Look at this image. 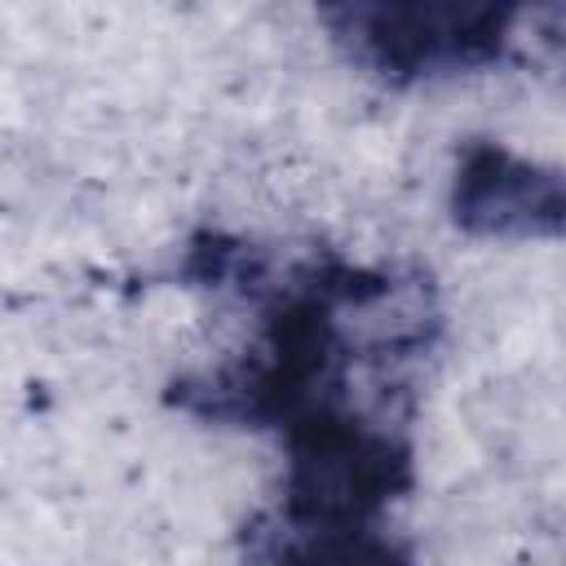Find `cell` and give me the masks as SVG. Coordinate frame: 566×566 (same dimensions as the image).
<instances>
[{"mask_svg":"<svg viewBox=\"0 0 566 566\" xmlns=\"http://www.w3.org/2000/svg\"><path fill=\"white\" fill-rule=\"evenodd\" d=\"M522 0H314L327 40L385 84H429L495 66Z\"/></svg>","mask_w":566,"mask_h":566,"instance_id":"cell-1","label":"cell"},{"mask_svg":"<svg viewBox=\"0 0 566 566\" xmlns=\"http://www.w3.org/2000/svg\"><path fill=\"white\" fill-rule=\"evenodd\" d=\"M451 226L491 243L566 239V168L517 155L495 137H469L447 181Z\"/></svg>","mask_w":566,"mask_h":566,"instance_id":"cell-2","label":"cell"}]
</instances>
